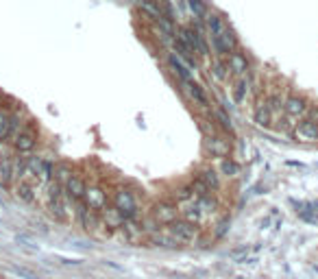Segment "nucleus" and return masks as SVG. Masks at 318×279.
I'll return each instance as SVG.
<instances>
[{"mask_svg": "<svg viewBox=\"0 0 318 279\" xmlns=\"http://www.w3.org/2000/svg\"><path fill=\"white\" fill-rule=\"evenodd\" d=\"M310 100H307L303 94H288L286 96V103H284V120H281L279 129H284V131H292V129L301 123V120L310 114Z\"/></svg>", "mask_w": 318, "mask_h": 279, "instance_id": "obj_1", "label": "nucleus"}, {"mask_svg": "<svg viewBox=\"0 0 318 279\" xmlns=\"http://www.w3.org/2000/svg\"><path fill=\"white\" fill-rule=\"evenodd\" d=\"M111 205L116 210H120L124 214V218H140V201L138 197H135V192L124 188V185H120V188H116L111 192Z\"/></svg>", "mask_w": 318, "mask_h": 279, "instance_id": "obj_2", "label": "nucleus"}, {"mask_svg": "<svg viewBox=\"0 0 318 279\" xmlns=\"http://www.w3.org/2000/svg\"><path fill=\"white\" fill-rule=\"evenodd\" d=\"M38 144H40V131L35 129L33 120H29V123L24 125L22 131L13 137L11 151L13 153H20V155H31L35 148H38Z\"/></svg>", "mask_w": 318, "mask_h": 279, "instance_id": "obj_3", "label": "nucleus"}, {"mask_svg": "<svg viewBox=\"0 0 318 279\" xmlns=\"http://www.w3.org/2000/svg\"><path fill=\"white\" fill-rule=\"evenodd\" d=\"M166 229L179 245H194L198 240V236H201V227L194 225V222H190V220H185V218H181V216L175 222H170Z\"/></svg>", "mask_w": 318, "mask_h": 279, "instance_id": "obj_4", "label": "nucleus"}, {"mask_svg": "<svg viewBox=\"0 0 318 279\" xmlns=\"http://www.w3.org/2000/svg\"><path fill=\"white\" fill-rule=\"evenodd\" d=\"M292 135H294V140H298V142H303V144L318 142V109H314V107L310 109V114L292 129Z\"/></svg>", "mask_w": 318, "mask_h": 279, "instance_id": "obj_5", "label": "nucleus"}, {"mask_svg": "<svg viewBox=\"0 0 318 279\" xmlns=\"http://www.w3.org/2000/svg\"><path fill=\"white\" fill-rule=\"evenodd\" d=\"M179 85H181V92H183V94L188 96V100H190V103H192L194 107L203 109V111H212V100H210V96H207L205 88H203L198 81L185 79V81H179Z\"/></svg>", "mask_w": 318, "mask_h": 279, "instance_id": "obj_6", "label": "nucleus"}, {"mask_svg": "<svg viewBox=\"0 0 318 279\" xmlns=\"http://www.w3.org/2000/svg\"><path fill=\"white\" fill-rule=\"evenodd\" d=\"M203 151H205V155L222 160V157H229V153H231V142H229V137H227L225 133L218 131V133H214V135L203 137Z\"/></svg>", "mask_w": 318, "mask_h": 279, "instance_id": "obj_7", "label": "nucleus"}, {"mask_svg": "<svg viewBox=\"0 0 318 279\" xmlns=\"http://www.w3.org/2000/svg\"><path fill=\"white\" fill-rule=\"evenodd\" d=\"M151 216L155 218L161 227H168L170 222H175L181 214H179V205L177 203H172L170 199H161V201H157L155 205L151 207Z\"/></svg>", "mask_w": 318, "mask_h": 279, "instance_id": "obj_8", "label": "nucleus"}, {"mask_svg": "<svg viewBox=\"0 0 318 279\" xmlns=\"http://www.w3.org/2000/svg\"><path fill=\"white\" fill-rule=\"evenodd\" d=\"M83 201H85V205L89 210L101 212V210H105L109 205V194H107V190L103 188L101 183H87Z\"/></svg>", "mask_w": 318, "mask_h": 279, "instance_id": "obj_9", "label": "nucleus"}, {"mask_svg": "<svg viewBox=\"0 0 318 279\" xmlns=\"http://www.w3.org/2000/svg\"><path fill=\"white\" fill-rule=\"evenodd\" d=\"M227 68H229V77H233V79L244 77V74L251 70V59H249V55L244 53L242 48L229 53V55H227Z\"/></svg>", "mask_w": 318, "mask_h": 279, "instance_id": "obj_10", "label": "nucleus"}, {"mask_svg": "<svg viewBox=\"0 0 318 279\" xmlns=\"http://www.w3.org/2000/svg\"><path fill=\"white\" fill-rule=\"evenodd\" d=\"M124 222H126L124 214L120 210H116L111 203H109L105 210H101V227H105L109 234H116V231H120L124 227Z\"/></svg>", "mask_w": 318, "mask_h": 279, "instance_id": "obj_11", "label": "nucleus"}, {"mask_svg": "<svg viewBox=\"0 0 318 279\" xmlns=\"http://www.w3.org/2000/svg\"><path fill=\"white\" fill-rule=\"evenodd\" d=\"M85 188H87L85 177H81L79 172H74L66 181V185H63V194H66L72 203H79V201H83V197H85Z\"/></svg>", "mask_w": 318, "mask_h": 279, "instance_id": "obj_12", "label": "nucleus"}, {"mask_svg": "<svg viewBox=\"0 0 318 279\" xmlns=\"http://www.w3.org/2000/svg\"><path fill=\"white\" fill-rule=\"evenodd\" d=\"M253 123L257 127H272V111L268 107L266 96H257L255 107H253Z\"/></svg>", "mask_w": 318, "mask_h": 279, "instance_id": "obj_13", "label": "nucleus"}, {"mask_svg": "<svg viewBox=\"0 0 318 279\" xmlns=\"http://www.w3.org/2000/svg\"><path fill=\"white\" fill-rule=\"evenodd\" d=\"M166 63H168V68H170V72L177 77V81H185V79H192V68L188 66V63L179 57L177 53H166Z\"/></svg>", "mask_w": 318, "mask_h": 279, "instance_id": "obj_14", "label": "nucleus"}, {"mask_svg": "<svg viewBox=\"0 0 318 279\" xmlns=\"http://www.w3.org/2000/svg\"><path fill=\"white\" fill-rule=\"evenodd\" d=\"M120 234L124 236V242H129V245H135V242H142L144 238L148 240V236L144 234V229L140 225V218H129L124 222V227L120 229Z\"/></svg>", "mask_w": 318, "mask_h": 279, "instance_id": "obj_15", "label": "nucleus"}, {"mask_svg": "<svg viewBox=\"0 0 318 279\" xmlns=\"http://www.w3.org/2000/svg\"><path fill=\"white\" fill-rule=\"evenodd\" d=\"M251 88H253V79H251V70L244 74V77H238L233 79V88H231V94H233V100L238 105H242L247 96L251 94Z\"/></svg>", "mask_w": 318, "mask_h": 279, "instance_id": "obj_16", "label": "nucleus"}, {"mask_svg": "<svg viewBox=\"0 0 318 279\" xmlns=\"http://www.w3.org/2000/svg\"><path fill=\"white\" fill-rule=\"evenodd\" d=\"M196 177H198V179H201L212 192H220L222 179H220V172H218V168H214V166H203V168L196 170Z\"/></svg>", "mask_w": 318, "mask_h": 279, "instance_id": "obj_17", "label": "nucleus"}, {"mask_svg": "<svg viewBox=\"0 0 318 279\" xmlns=\"http://www.w3.org/2000/svg\"><path fill=\"white\" fill-rule=\"evenodd\" d=\"M11 188H13L15 199L20 201V203H29V205H31V203H35V197H38V192H35V190H38V188H35L31 181H24V179L22 181H15Z\"/></svg>", "mask_w": 318, "mask_h": 279, "instance_id": "obj_18", "label": "nucleus"}, {"mask_svg": "<svg viewBox=\"0 0 318 279\" xmlns=\"http://www.w3.org/2000/svg\"><path fill=\"white\" fill-rule=\"evenodd\" d=\"M0 181L5 185H13V151L0 155Z\"/></svg>", "mask_w": 318, "mask_h": 279, "instance_id": "obj_19", "label": "nucleus"}, {"mask_svg": "<svg viewBox=\"0 0 318 279\" xmlns=\"http://www.w3.org/2000/svg\"><path fill=\"white\" fill-rule=\"evenodd\" d=\"M218 172L225 179H238L240 172H242V166L233 160V157H222L220 164H218Z\"/></svg>", "mask_w": 318, "mask_h": 279, "instance_id": "obj_20", "label": "nucleus"}, {"mask_svg": "<svg viewBox=\"0 0 318 279\" xmlns=\"http://www.w3.org/2000/svg\"><path fill=\"white\" fill-rule=\"evenodd\" d=\"M148 242L153 247H161V249H175V247H179L177 240L168 234V229H159V231H155V234H151Z\"/></svg>", "mask_w": 318, "mask_h": 279, "instance_id": "obj_21", "label": "nucleus"}, {"mask_svg": "<svg viewBox=\"0 0 318 279\" xmlns=\"http://www.w3.org/2000/svg\"><path fill=\"white\" fill-rule=\"evenodd\" d=\"M170 201L177 203V205H183V203L194 201V190H192V185H190V183L177 185V188L170 192Z\"/></svg>", "mask_w": 318, "mask_h": 279, "instance_id": "obj_22", "label": "nucleus"}, {"mask_svg": "<svg viewBox=\"0 0 318 279\" xmlns=\"http://www.w3.org/2000/svg\"><path fill=\"white\" fill-rule=\"evenodd\" d=\"M212 118H214L216 127L220 129L222 133H229V135H233V123H231V116L227 114L225 109H212Z\"/></svg>", "mask_w": 318, "mask_h": 279, "instance_id": "obj_23", "label": "nucleus"}, {"mask_svg": "<svg viewBox=\"0 0 318 279\" xmlns=\"http://www.w3.org/2000/svg\"><path fill=\"white\" fill-rule=\"evenodd\" d=\"M24 125H26V123H22V111H20V109L11 111V116H9V133H7V142H9V144H11L13 137L24 129Z\"/></svg>", "mask_w": 318, "mask_h": 279, "instance_id": "obj_24", "label": "nucleus"}, {"mask_svg": "<svg viewBox=\"0 0 318 279\" xmlns=\"http://www.w3.org/2000/svg\"><path fill=\"white\" fill-rule=\"evenodd\" d=\"M210 68H212V77L218 81V83H225L229 79V68H227V59H220V57H214L210 61Z\"/></svg>", "mask_w": 318, "mask_h": 279, "instance_id": "obj_25", "label": "nucleus"}, {"mask_svg": "<svg viewBox=\"0 0 318 279\" xmlns=\"http://www.w3.org/2000/svg\"><path fill=\"white\" fill-rule=\"evenodd\" d=\"M74 175V168L68 164V162H57L54 164V170H52V179L59 181L61 185H66V181L70 179V177Z\"/></svg>", "mask_w": 318, "mask_h": 279, "instance_id": "obj_26", "label": "nucleus"}, {"mask_svg": "<svg viewBox=\"0 0 318 279\" xmlns=\"http://www.w3.org/2000/svg\"><path fill=\"white\" fill-rule=\"evenodd\" d=\"M185 5H188V9H190V13H192V20L205 22L207 13H210V7H207L203 0H185Z\"/></svg>", "mask_w": 318, "mask_h": 279, "instance_id": "obj_27", "label": "nucleus"}, {"mask_svg": "<svg viewBox=\"0 0 318 279\" xmlns=\"http://www.w3.org/2000/svg\"><path fill=\"white\" fill-rule=\"evenodd\" d=\"M24 172H26V155L13 153V183L15 181H22L24 179Z\"/></svg>", "mask_w": 318, "mask_h": 279, "instance_id": "obj_28", "label": "nucleus"}, {"mask_svg": "<svg viewBox=\"0 0 318 279\" xmlns=\"http://www.w3.org/2000/svg\"><path fill=\"white\" fill-rule=\"evenodd\" d=\"M9 116H11V111H7L5 107H0V142H7V133H9Z\"/></svg>", "mask_w": 318, "mask_h": 279, "instance_id": "obj_29", "label": "nucleus"}, {"mask_svg": "<svg viewBox=\"0 0 318 279\" xmlns=\"http://www.w3.org/2000/svg\"><path fill=\"white\" fill-rule=\"evenodd\" d=\"M190 185H192V190H194V197H207V194H216V192H212L207 185L198 179V177H194L192 181H190Z\"/></svg>", "mask_w": 318, "mask_h": 279, "instance_id": "obj_30", "label": "nucleus"}, {"mask_svg": "<svg viewBox=\"0 0 318 279\" xmlns=\"http://www.w3.org/2000/svg\"><path fill=\"white\" fill-rule=\"evenodd\" d=\"M225 229H227V220H222V222H218V229H216V236L220 238L222 234H225Z\"/></svg>", "mask_w": 318, "mask_h": 279, "instance_id": "obj_31", "label": "nucleus"}]
</instances>
